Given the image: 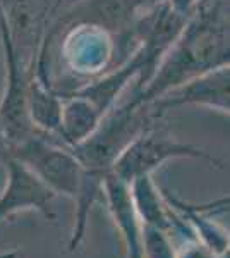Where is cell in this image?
Here are the masks:
<instances>
[{"instance_id": "obj_7", "label": "cell", "mask_w": 230, "mask_h": 258, "mask_svg": "<svg viewBox=\"0 0 230 258\" xmlns=\"http://www.w3.org/2000/svg\"><path fill=\"white\" fill-rule=\"evenodd\" d=\"M2 164L7 169V186L0 195V219L28 209L40 210L50 220L55 219L50 209V203L57 197L55 191L14 157L9 155Z\"/></svg>"}, {"instance_id": "obj_2", "label": "cell", "mask_w": 230, "mask_h": 258, "mask_svg": "<svg viewBox=\"0 0 230 258\" xmlns=\"http://www.w3.org/2000/svg\"><path fill=\"white\" fill-rule=\"evenodd\" d=\"M157 119L160 117L149 103H139L131 97L122 105L112 107L95 131L70 152L86 170L103 176L141 133L155 126Z\"/></svg>"}, {"instance_id": "obj_17", "label": "cell", "mask_w": 230, "mask_h": 258, "mask_svg": "<svg viewBox=\"0 0 230 258\" xmlns=\"http://www.w3.org/2000/svg\"><path fill=\"white\" fill-rule=\"evenodd\" d=\"M0 258H18V253L12 251V253H0Z\"/></svg>"}, {"instance_id": "obj_1", "label": "cell", "mask_w": 230, "mask_h": 258, "mask_svg": "<svg viewBox=\"0 0 230 258\" xmlns=\"http://www.w3.org/2000/svg\"><path fill=\"white\" fill-rule=\"evenodd\" d=\"M228 64V0H201L158 62L151 80L132 98L149 103L182 83Z\"/></svg>"}, {"instance_id": "obj_5", "label": "cell", "mask_w": 230, "mask_h": 258, "mask_svg": "<svg viewBox=\"0 0 230 258\" xmlns=\"http://www.w3.org/2000/svg\"><path fill=\"white\" fill-rule=\"evenodd\" d=\"M230 69L227 66H220L216 69L206 71L192 80L182 83L163 93L160 98L149 102L158 117H162L167 110L182 105L206 107L211 110H218L228 115L230 109Z\"/></svg>"}, {"instance_id": "obj_13", "label": "cell", "mask_w": 230, "mask_h": 258, "mask_svg": "<svg viewBox=\"0 0 230 258\" xmlns=\"http://www.w3.org/2000/svg\"><path fill=\"white\" fill-rule=\"evenodd\" d=\"M167 2L177 14L184 16V18H191V14L201 0H167Z\"/></svg>"}, {"instance_id": "obj_14", "label": "cell", "mask_w": 230, "mask_h": 258, "mask_svg": "<svg viewBox=\"0 0 230 258\" xmlns=\"http://www.w3.org/2000/svg\"><path fill=\"white\" fill-rule=\"evenodd\" d=\"M78 2H81V0H50V2H48V14H50L48 23L55 18V16L62 14V12L70 9L72 6H76ZM47 24H45V28H47Z\"/></svg>"}, {"instance_id": "obj_4", "label": "cell", "mask_w": 230, "mask_h": 258, "mask_svg": "<svg viewBox=\"0 0 230 258\" xmlns=\"http://www.w3.org/2000/svg\"><path fill=\"white\" fill-rule=\"evenodd\" d=\"M170 159H199L206 160L215 167L223 169L225 162L216 159L204 152L203 148L189 143L175 140L165 129L151 126L141 133L127 148L117 157L112 165V172L124 182H131L132 179L143 174H151L155 169L160 167Z\"/></svg>"}, {"instance_id": "obj_15", "label": "cell", "mask_w": 230, "mask_h": 258, "mask_svg": "<svg viewBox=\"0 0 230 258\" xmlns=\"http://www.w3.org/2000/svg\"><path fill=\"white\" fill-rule=\"evenodd\" d=\"M179 258H213V251L206 246L196 244V246H189L187 249H184Z\"/></svg>"}, {"instance_id": "obj_16", "label": "cell", "mask_w": 230, "mask_h": 258, "mask_svg": "<svg viewBox=\"0 0 230 258\" xmlns=\"http://www.w3.org/2000/svg\"><path fill=\"white\" fill-rule=\"evenodd\" d=\"M11 150H12V147H11L9 140H7L6 133H4L2 124H0V162H4L11 155Z\"/></svg>"}, {"instance_id": "obj_10", "label": "cell", "mask_w": 230, "mask_h": 258, "mask_svg": "<svg viewBox=\"0 0 230 258\" xmlns=\"http://www.w3.org/2000/svg\"><path fill=\"white\" fill-rule=\"evenodd\" d=\"M129 191H131L132 205H134L137 219L149 226L160 227L163 231L172 227V220L167 214L165 205H162L157 186L151 181V174H143V176L132 179L129 182Z\"/></svg>"}, {"instance_id": "obj_3", "label": "cell", "mask_w": 230, "mask_h": 258, "mask_svg": "<svg viewBox=\"0 0 230 258\" xmlns=\"http://www.w3.org/2000/svg\"><path fill=\"white\" fill-rule=\"evenodd\" d=\"M52 135L33 136L11 150V157L23 162L57 195L76 198L86 176V169L69 147Z\"/></svg>"}, {"instance_id": "obj_8", "label": "cell", "mask_w": 230, "mask_h": 258, "mask_svg": "<svg viewBox=\"0 0 230 258\" xmlns=\"http://www.w3.org/2000/svg\"><path fill=\"white\" fill-rule=\"evenodd\" d=\"M28 114L33 126L45 135L57 136L60 126L62 112V95L55 91L47 78L40 76L31 64V73L28 80L26 90ZM58 140V138H57Z\"/></svg>"}, {"instance_id": "obj_6", "label": "cell", "mask_w": 230, "mask_h": 258, "mask_svg": "<svg viewBox=\"0 0 230 258\" xmlns=\"http://www.w3.org/2000/svg\"><path fill=\"white\" fill-rule=\"evenodd\" d=\"M67 45H65V59L70 69L79 74H103L112 68L115 62V43L114 35L102 28L90 26V24H74L53 36H48L43 41L52 40L55 36L67 33Z\"/></svg>"}, {"instance_id": "obj_9", "label": "cell", "mask_w": 230, "mask_h": 258, "mask_svg": "<svg viewBox=\"0 0 230 258\" xmlns=\"http://www.w3.org/2000/svg\"><path fill=\"white\" fill-rule=\"evenodd\" d=\"M103 115L86 98L76 93L62 95L60 126L57 131L58 141L69 148L76 147L95 131Z\"/></svg>"}, {"instance_id": "obj_12", "label": "cell", "mask_w": 230, "mask_h": 258, "mask_svg": "<svg viewBox=\"0 0 230 258\" xmlns=\"http://www.w3.org/2000/svg\"><path fill=\"white\" fill-rule=\"evenodd\" d=\"M141 246L144 258H175L172 243L160 227L143 224L141 226Z\"/></svg>"}, {"instance_id": "obj_11", "label": "cell", "mask_w": 230, "mask_h": 258, "mask_svg": "<svg viewBox=\"0 0 230 258\" xmlns=\"http://www.w3.org/2000/svg\"><path fill=\"white\" fill-rule=\"evenodd\" d=\"M169 203H172L174 207H177L179 210L184 212V215H187V219L192 220V222L198 226V231L199 234L203 236V241H204V246L208 249H211L213 253H225V249L228 246V239L220 229H216L215 224L208 222L206 219H203L199 215V207H191V205H186V203L179 202L175 198H170L169 195H165Z\"/></svg>"}]
</instances>
